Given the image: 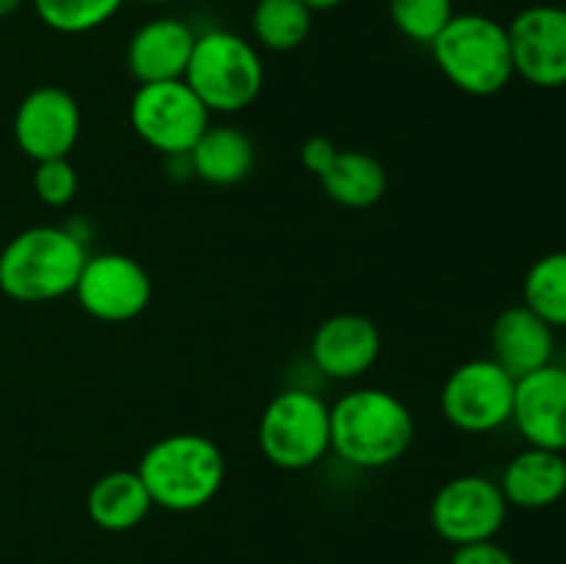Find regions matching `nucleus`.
<instances>
[{
    "mask_svg": "<svg viewBox=\"0 0 566 564\" xmlns=\"http://www.w3.org/2000/svg\"><path fill=\"white\" fill-rule=\"evenodd\" d=\"M332 451L343 462L379 470L398 462L415 440V418L407 404L381 387H357L329 407Z\"/></svg>",
    "mask_w": 566,
    "mask_h": 564,
    "instance_id": "1",
    "label": "nucleus"
},
{
    "mask_svg": "<svg viewBox=\"0 0 566 564\" xmlns=\"http://www.w3.org/2000/svg\"><path fill=\"white\" fill-rule=\"evenodd\" d=\"M88 252L66 227H28L0 252V291L22 304H42L75 293Z\"/></svg>",
    "mask_w": 566,
    "mask_h": 564,
    "instance_id": "2",
    "label": "nucleus"
},
{
    "mask_svg": "<svg viewBox=\"0 0 566 564\" xmlns=\"http://www.w3.org/2000/svg\"><path fill=\"white\" fill-rule=\"evenodd\" d=\"M136 470L153 498V506L166 512H197L219 495L227 462L210 437L177 431L155 440Z\"/></svg>",
    "mask_w": 566,
    "mask_h": 564,
    "instance_id": "3",
    "label": "nucleus"
},
{
    "mask_svg": "<svg viewBox=\"0 0 566 564\" xmlns=\"http://www.w3.org/2000/svg\"><path fill=\"white\" fill-rule=\"evenodd\" d=\"M429 48L446 81L470 97H492L514 77L506 25L486 14H453Z\"/></svg>",
    "mask_w": 566,
    "mask_h": 564,
    "instance_id": "4",
    "label": "nucleus"
},
{
    "mask_svg": "<svg viewBox=\"0 0 566 564\" xmlns=\"http://www.w3.org/2000/svg\"><path fill=\"white\" fill-rule=\"evenodd\" d=\"M182 81L193 88L210 114H238L263 92L265 66L249 39L227 28H210L197 33Z\"/></svg>",
    "mask_w": 566,
    "mask_h": 564,
    "instance_id": "5",
    "label": "nucleus"
},
{
    "mask_svg": "<svg viewBox=\"0 0 566 564\" xmlns=\"http://www.w3.org/2000/svg\"><path fill=\"white\" fill-rule=\"evenodd\" d=\"M258 442L274 468H313L332 451L329 404L304 387L276 393L260 415Z\"/></svg>",
    "mask_w": 566,
    "mask_h": 564,
    "instance_id": "6",
    "label": "nucleus"
},
{
    "mask_svg": "<svg viewBox=\"0 0 566 564\" xmlns=\"http://www.w3.org/2000/svg\"><path fill=\"white\" fill-rule=\"evenodd\" d=\"M130 125L147 147L186 158L210 127V111L186 81L138 83L130 100Z\"/></svg>",
    "mask_w": 566,
    "mask_h": 564,
    "instance_id": "7",
    "label": "nucleus"
},
{
    "mask_svg": "<svg viewBox=\"0 0 566 564\" xmlns=\"http://www.w3.org/2000/svg\"><path fill=\"white\" fill-rule=\"evenodd\" d=\"M517 379L492 357L468 359L448 374L440 407L448 424L468 435H490L512 424Z\"/></svg>",
    "mask_w": 566,
    "mask_h": 564,
    "instance_id": "8",
    "label": "nucleus"
},
{
    "mask_svg": "<svg viewBox=\"0 0 566 564\" xmlns=\"http://www.w3.org/2000/svg\"><path fill=\"white\" fill-rule=\"evenodd\" d=\"M509 514V503L497 481L468 473L446 481L431 501V525L451 545L495 540Z\"/></svg>",
    "mask_w": 566,
    "mask_h": 564,
    "instance_id": "9",
    "label": "nucleus"
},
{
    "mask_svg": "<svg viewBox=\"0 0 566 564\" xmlns=\"http://www.w3.org/2000/svg\"><path fill=\"white\" fill-rule=\"evenodd\" d=\"M77 304L92 318L125 324L138 318L153 302V280L136 258L122 252L88 254L75 285Z\"/></svg>",
    "mask_w": 566,
    "mask_h": 564,
    "instance_id": "10",
    "label": "nucleus"
},
{
    "mask_svg": "<svg viewBox=\"0 0 566 564\" xmlns=\"http://www.w3.org/2000/svg\"><path fill=\"white\" fill-rule=\"evenodd\" d=\"M514 75L536 88L566 86V9L539 3L520 11L506 25Z\"/></svg>",
    "mask_w": 566,
    "mask_h": 564,
    "instance_id": "11",
    "label": "nucleus"
},
{
    "mask_svg": "<svg viewBox=\"0 0 566 564\" xmlns=\"http://www.w3.org/2000/svg\"><path fill=\"white\" fill-rule=\"evenodd\" d=\"M81 105L61 86L33 88L17 105V147L36 164L50 158H70L81 138Z\"/></svg>",
    "mask_w": 566,
    "mask_h": 564,
    "instance_id": "12",
    "label": "nucleus"
},
{
    "mask_svg": "<svg viewBox=\"0 0 566 564\" xmlns=\"http://www.w3.org/2000/svg\"><path fill=\"white\" fill-rule=\"evenodd\" d=\"M512 424L528 446L566 451V368L545 365L517 379Z\"/></svg>",
    "mask_w": 566,
    "mask_h": 564,
    "instance_id": "13",
    "label": "nucleus"
},
{
    "mask_svg": "<svg viewBox=\"0 0 566 564\" xmlns=\"http://www.w3.org/2000/svg\"><path fill=\"white\" fill-rule=\"evenodd\" d=\"M315 368L337 382L368 374L381 354V332L359 313H337L321 321L310 343Z\"/></svg>",
    "mask_w": 566,
    "mask_h": 564,
    "instance_id": "14",
    "label": "nucleus"
},
{
    "mask_svg": "<svg viewBox=\"0 0 566 564\" xmlns=\"http://www.w3.org/2000/svg\"><path fill=\"white\" fill-rule=\"evenodd\" d=\"M197 33L177 17H158L133 33L127 42V70L138 83L182 81L191 61Z\"/></svg>",
    "mask_w": 566,
    "mask_h": 564,
    "instance_id": "15",
    "label": "nucleus"
},
{
    "mask_svg": "<svg viewBox=\"0 0 566 564\" xmlns=\"http://www.w3.org/2000/svg\"><path fill=\"white\" fill-rule=\"evenodd\" d=\"M490 343L492 359L514 379H523L553 363L556 330L525 304H514L495 318Z\"/></svg>",
    "mask_w": 566,
    "mask_h": 564,
    "instance_id": "16",
    "label": "nucleus"
},
{
    "mask_svg": "<svg viewBox=\"0 0 566 564\" xmlns=\"http://www.w3.org/2000/svg\"><path fill=\"white\" fill-rule=\"evenodd\" d=\"M501 490L509 506L547 509L566 495V459L562 451L528 446L506 464Z\"/></svg>",
    "mask_w": 566,
    "mask_h": 564,
    "instance_id": "17",
    "label": "nucleus"
},
{
    "mask_svg": "<svg viewBox=\"0 0 566 564\" xmlns=\"http://www.w3.org/2000/svg\"><path fill=\"white\" fill-rule=\"evenodd\" d=\"M191 171L210 186H235L247 180L258 160L254 142L232 125H210L186 155Z\"/></svg>",
    "mask_w": 566,
    "mask_h": 564,
    "instance_id": "18",
    "label": "nucleus"
},
{
    "mask_svg": "<svg viewBox=\"0 0 566 564\" xmlns=\"http://www.w3.org/2000/svg\"><path fill=\"white\" fill-rule=\"evenodd\" d=\"M153 509L147 487L138 470H111L99 476L86 495V512L103 531H130L144 523Z\"/></svg>",
    "mask_w": 566,
    "mask_h": 564,
    "instance_id": "19",
    "label": "nucleus"
},
{
    "mask_svg": "<svg viewBox=\"0 0 566 564\" xmlns=\"http://www.w3.org/2000/svg\"><path fill=\"white\" fill-rule=\"evenodd\" d=\"M318 180L332 202L352 210L370 208L387 191L385 166L363 149H340Z\"/></svg>",
    "mask_w": 566,
    "mask_h": 564,
    "instance_id": "20",
    "label": "nucleus"
},
{
    "mask_svg": "<svg viewBox=\"0 0 566 564\" xmlns=\"http://www.w3.org/2000/svg\"><path fill=\"white\" fill-rule=\"evenodd\" d=\"M313 28V9L304 0H258L252 9V36L274 53L304 44Z\"/></svg>",
    "mask_w": 566,
    "mask_h": 564,
    "instance_id": "21",
    "label": "nucleus"
},
{
    "mask_svg": "<svg viewBox=\"0 0 566 564\" xmlns=\"http://www.w3.org/2000/svg\"><path fill=\"white\" fill-rule=\"evenodd\" d=\"M523 304L553 330L566 326V252H547L531 263L523 280Z\"/></svg>",
    "mask_w": 566,
    "mask_h": 564,
    "instance_id": "22",
    "label": "nucleus"
},
{
    "mask_svg": "<svg viewBox=\"0 0 566 564\" xmlns=\"http://www.w3.org/2000/svg\"><path fill=\"white\" fill-rule=\"evenodd\" d=\"M33 11L50 31L88 33L103 28L125 6V0H31Z\"/></svg>",
    "mask_w": 566,
    "mask_h": 564,
    "instance_id": "23",
    "label": "nucleus"
},
{
    "mask_svg": "<svg viewBox=\"0 0 566 564\" xmlns=\"http://www.w3.org/2000/svg\"><path fill=\"white\" fill-rule=\"evenodd\" d=\"M453 14V0H390L392 25L418 44L434 42Z\"/></svg>",
    "mask_w": 566,
    "mask_h": 564,
    "instance_id": "24",
    "label": "nucleus"
},
{
    "mask_svg": "<svg viewBox=\"0 0 566 564\" xmlns=\"http://www.w3.org/2000/svg\"><path fill=\"white\" fill-rule=\"evenodd\" d=\"M77 186V169L72 166L70 158H50L39 160L36 171H33V191L42 199L48 208H64L75 199Z\"/></svg>",
    "mask_w": 566,
    "mask_h": 564,
    "instance_id": "25",
    "label": "nucleus"
},
{
    "mask_svg": "<svg viewBox=\"0 0 566 564\" xmlns=\"http://www.w3.org/2000/svg\"><path fill=\"white\" fill-rule=\"evenodd\" d=\"M451 564H517L506 547L497 545L495 540L473 542V545H462L453 553Z\"/></svg>",
    "mask_w": 566,
    "mask_h": 564,
    "instance_id": "26",
    "label": "nucleus"
},
{
    "mask_svg": "<svg viewBox=\"0 0 566 564\" xmlns=\"http://www.w3.org/2000/svg\"><path fill=\"white\" fill-rule=\"evenodd\" d=\"M337 153H340V149H337V144L332 142V138H326V136L307 138V142L302 144V164H304V169L313 171L315 177H321L326 169H329L332 160L337 158Z\"/></svg>",
    "mask_w": 566,
    "mask_h": 564,
    "instance_id": "27",
    "label": "nucleus"
},
{
    "mask_svg": "<svg viewBox=\"0 0 566 564\" xmlns=\"http://www.w3.org/2000/svg\"><path fill=\"white\" fill-rule=\"evenodd\" d=\"M22 3H25V0H0V20L17 14V11L22 9Z\"/></svg>",
    "mask_w": 566,
    "mask_h": 564,
    "instance_id": "28",
    "label": "nucleus"
},
{
    "mask_svg": "<svg viewBox=\"0 0 566 564\" xmlns=\"http://www.w3.org/2000/svg\"><path fill=\"white\" fill-rule=\"evenodd\" d=\"M304 3H307L313 11H329V9H337L343 0H304Z\"/></svg>",
    "mask_w": 566,
    "mask_h": 564,
    "instance_id": "29",
    "label": "nucleus"
},
{
    "mask_svg": "<svg viewBox=\"0 0 566 564\" xmlns=\"http://www.w3.org/2000/svg\"><path fill=\"white\" fill-rule=\"evenodd\" d=\"M138 3H147V6H166V3H175V0H138Z\"/></svg>",
    "mask_w": 566,
    "mask_h": 564,
    "instance_id": "30",
    "label": "nucleus"
}]
</instances>
